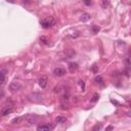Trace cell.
<instances>
[{"label": "cell", "mask_w": 131, "mask_h": 131, "mask_svg": "<svg viewBox=\"0 0 131 131\" xmlns=\"http://www.w3.org/2000/svg\"><path fill=\"white\" fill-rule=\"evenodd\" d=\"M94 81H95L96 83H98V84H102V83H103V78H102L101 76H96L95 79H94Z\"/></svg>", "instance_id": "8fae6325"}, {"label": "cell", "mask_w": 131, "mask_h": 131, "mask_svg": "<svg viewBox=\"0 0 131 131\" xmlns=\"http://www.w3.org/2000/svg\"><path fill=\"white\" fill-rule=\"evenodd\" d=\"M91 30H92V33H93V34H96V33L99 32L100 28H99L98 26H92V27H91Z\"/></svg>", "instance_id": "7c38bea8"}, {"label": "cell", "mask_w": 131, "mask_h": 131, "mask_svg": "<svg viewBox=\"0 0 131 131\" xmlns=\"http://www.w3.org/2000/svg\"><path fill=\"white\" fill-rule=\"evenodd\" d=\"M108 5H109V2L108 1H106V0H104V1H101V7L102 8H107Z\"/></svg>", "instance_id": "2e32d148"}, {"label": "cell", "mask_w": 131, "mask_h": 131, "mask_svg": "<svg viewBox=\"0 0 131 131\" xmlns=\"http://www.w3.org/2000/svg\"><path fill=\"white\" fill-rule=\"evenodd\" d=\"M54 24H55V21H54L53 18H46V19H44V20L41 21V26H42L44 29L51 28Z\"/></svg>", "instance_id": "6da1fadb"}, {"label": "cell", "mask_w": 131, "mask_h": 131, "mask_svg": "<svg viewBox=\"0 0 131 131\" xmlns=\"http://www.w3.org/2000/svg\"><path fill=\"white\" fill-rule=\"evenodd\" d=\"M40 41H41L43 44H46V45L49 44V42H48V40H47V38H46L45 36H42V37L40 38Z\"/></svg>", "instance_id": "5bb4252c"}, {"label": "cell", "mask_w": 131, "mask_h": 131, "mask_svg": "<svg viewBox=\"0 0 131 131\" xmlns=\"http://www.w3.org/2000/svg\"><path fill=\"white\" fill-rule=\"evenodd\" d=\"M93 71H94V72H96V64H94V66H93Z\"/></svg>", "instance_id": "44dd1931"}, {"label": "cell", "mask_w": 131, "mask_h": 131, "mask_svg": "<svg viewBox=\"0 0 131 131\" xmlns=\"http://www.w3.org/2000/svg\"><path fill=\"white\" fill-rule=\"evenodd\" d=\"M111 130H113V126H109V127L106 129V131H111Z\"/></svg>", "instance_id": "d6986e66"}, {"label": "cell", "mask_w": 131, "mask_h": 131, "mask_svg": "<svg viewBox=\"0 0 131 131\" xmlns=\"http://www.w3.org/2000/svg\"><path fill=\"white\" fill-rule=\"evenodd\" d=\"M85 4H87V5H89V4H91V2H89V1H85Z\"/></svg>", "instance_id": "7402d4cb"}, {"label": "cell", "mask_w": 131, "mask_h": 131, "mask_svg": "<svg viewBox=\"0 0 131 131\" xmlns=\"http://www.w3.org/2000/svg\"><path fill=\"white\" fill-rule=\"evenodd\" d=\"M100 128H101V123H98V124H96V125L92 128V130H91V131H99V130H100Z\"/></svg>", "instance_id": "4fadbf2b"}, {"label": "cell", "mask_w": 131, "mask_h": 131, "mask_svg": "<svg viewBox=\"0 0 131 131\" xmlns=\"http://www.w3.org/2000/svg\"><path fill=\"white\" fill-rule=\"evenodd\" d=\"M47 82H48V78L47 76H42L40 79H39V85L41 88H45L46 85H47Z\"/></svg>", "instance_id": "8992f818"}, {"label": "cell", "mask_w": 131, "mask_h": 131, "mask_svg": "<svg viewBox=\"0 0 131 131\" xmlns=\"http://www.w3.org/2000/svg\"><path fill=\"white\" fill-rule=\"evenodd\" d=\"M79 84H80V86L82 87V90H84V88H85V84H84V82H83V81H80V83H79Z\"/></svg>", "instance_id": "ac0fdd59"}, {"label": "cell", "mask_w": 131, "mask_h": 131, "mask_svg": "<svg viewBox=\"0 0 131 131\" xmlns=\"http://www.w3.org/2000/svg\"><path fill=\"white\" fill-rule=\"evenodd\" d=\"M53 74L55 76H57V77H61V76H63L66 74V70L63 68H55L53 70Z\"/></svg>", "instance_id": "277c9868"}, {"label": "cell", "mask_w": 131, "mask_h": 131, "mask_svg": "<svg viewBox=\"0 0 131 131\" xmlns=\"http://www.w3.org/2000/svg\"><path fill=\"white\" fill-rule=\"evenodd\" d=\"M12 111H14V109H12L11 107L6 106V107H4V108L1 110V116H7V115L11 114Z\"/></svg>", "instance_id": "5b68a950"}, {"label": "cell", "mask_w": 131, "mask_h": 131, "mask_svg": "<svg viewBox=\"0 0 131 131\" xmlns=\"http://www.w3.org/2000/svg\"><path fill=\"white\" fill-rule=\"evenodd\" d=\"M22 120V118L21 117H18V118H15L12 121H11V123H14V124H16V123H19L20 121Z\"/></svg>", "instance_id": "e0dca14e"}, {"label": "cell", "mask_w": 131, "mask_h": 131, "mask_svg": "<svg viewBox=\"0 0 131 131\" xmlns=\"http://www.w3.org/2000/svg\"><path fill=\"white\" fill-rule=\"evenodd\" d=\"M90 19H91L90 15H89V14H86V12H85V14H82L81 17H80V21H81V22H84V23H85V22H88Z\"/></svg>", "instance_id": "52a82bcc"}, {"label": "cell", "mask_w": 131, "mask_h": 131, "mask_svg": "<svg viewBox=\"0 0 131 131\" xmlns=\"http://www.w3.org/2000/svg\"><path fill=\"white\" fill-rule=\"evenodd\" d=\"M126 66L129 67V58H126Z\"/></svg>", "instance_id": "ffe728a7"}, {"label": "cell", "mask_w": 131, "mask_h": 131, "mask_svg": "<svg viewBox=\"0 0 131 131\" xmlns=\"http://www.w3.org/2000/svg\"><path fill=\"white\" fill-rule=\"evenodd\" d=\"M98 98H99L98 93H94V95H93V96H92V98H91V101H92V102H95V101H97V100H98Z\"/></svg>", "instance_id": "9a60e30c"}, {"label": "cell", "mask_w": 131, "mask_h": 131, "mask_svg": "<svg viewBox=\"0 0 131 131\" xmlns=\"http://www.w3.org/2000/svg\"><path fill=\"white\" fill-rule=\"evenodd\" d=\"M54 125L51 124H46V125H40L37 128V131H50L51 129H53Z\"/></svg>", "instance_id": "7a4b0ae2"}, {"label": "cell", "mask_w": 131, "mask_h": 131, "mask_svg": "<svg viewBox=\"0 0 131 131\" xmlns=\"http://www.w3.org/2000/svg\"><path fill=\"white\" fill-rule=\"evenodd\" d=\"M5 76H6V75H5V72L0 70V83H3V82H4Z\"/></svg>", "instance_id": "30bf717a"}, {"label": "cell", "mask_w": 131, "mask_h": 131, "mask_svg": "<svg viewBox=\"0 0 131 131\" xmlns=\"http://www.w3.org/2000/svg\"><path fill=\"white\" fill-rule=\"evenodd\" d=\"M20 88H21V84H20V82H18V81H14V82H11V84L9 85V89H10V91H12V92L18 91Z\"/></svg>", "instance_id": "3957f363"}, {"label": "cell", "mask_w": 131, "mask_h": 131, "mask_svg": "<svg viewBox=\"0 0 131 131\" xmlns=\"http://www.w3.org/2000/svg\"><path fill=\"white\" fill-rule=\"evenodd\" d=\"M66 117H62V116H58V117H56V119H55V122L56 123H63V122H66Z\"/></svg>", "instance_id": "9c48e42d"}, {"label": "cell", "mask_w": 131, "mask_h": 131, "mask_svg": "<svg viewBox=\"0 0 131 131\" xmlns=\"http://www.w3.org/2000/svg\"><path fill=\"white\" fill-rule=\"evenodd\" d=\"M69 68H70V70L73 72V71L77 70V68H78V64H77L76 62H70V64H69Z\"/></svg>", "instance_id": "ba28073f"}]
</instances>
